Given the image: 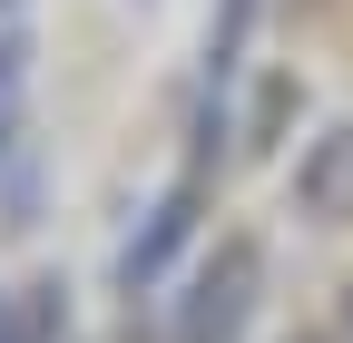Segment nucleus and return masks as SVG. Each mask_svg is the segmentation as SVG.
Listing matches in <instances>:
<instances>
[{
    "mask_svg": "<svg viewBox=\"0 0 353 343\" xmlns=\"http://www.w3.org/2000/svg\"><path fill=\"white\" fill-rule=\"evenodd\" d=\"M255 284H265V245L255 236H226L187 275V294H176V343H236L245 314H255Z\"/></svg>",
    "mask_w": 353,
    "mask_h": 343,
    "instance_id": "nucleus-1",
    "label": "nucleus"
},
{
    "mask_svg": "<svg viewBox=\"0 0 353 343\" xmlns=\"http://www.w3.org/2000/svg\"><path fill=\"white\" fill-rule=\"evenodd\" d=\"M187 226H196V187H167V196L148 206V226L128 236V255H118V284H128V294H148V284L167 275V255L187 245Z\"/></svg>",
    "mask_w": 353,
    "mask_h": 343,
    "instance_id": "nucleus-2",
    "label": "nucleus"
},
{
    "mask_svg": "<svg viewBox=\"0 0 353 343\" xmlns=\"http://www.w3.org/2000/svg\"><path fill=\"white\" fill-rule=\"evenodd\" d=\"M294 196H304V216H314V226H343V216H353V118L334 127V138H314V147H304Z\"/></svg>",
    "mask_w": 353,
    "mask_h": 343,
    "instance_id": "nucleus-3",
    "label": "nucleus"
},
{
    "mask_svg": "<svg viewBox=\"0 0 353 343\" xmlns=\"http://www.w3.org/2000/svg\"><path fill=\"white\" fill-rule=\"evenodd\" d=\"M59 324H69V284H59V275H39L20 304L0 314V343H59Z\"/></svg>",
    "mask_w": 353,
    "mask_h": 343,
    "instance_id": "nucleus-4",
    "label": "nucleus"
},
{
    "mask_svg": "<svg viewBox=\"0 0 353 343\" xmlns=\"http://www.w3.org/2000/svg\"><path fill=\"white\" fill-rule=\"evenodd\" d=\"M245 20H255V0H216V20H206V79L226 89V69L245 50Z\"/></svg>",
    "mask_w": 353,
    "mask_h": 343,
    "instance_id": "nucleus-5",
    "label": "nucleus"
},
{
    "mask_svg": "<svg viewBox=\"0 0 353 343\" xmlns=\"http://www.w3.org/2000/svg\"><path fill=\"white\" fill-rule=\"evenodd\" d=\"M20 69H30V50L0 39V138H10V118H20Z\"/></svg>",
    "mask_w": 353,
    "mask_h": 343,
    "instance_id": "nucleus-6",
    "label": "nucleus"
},
{
    "mask_svg": "<svg viewBox=\"0 0 353 343\" xmlns=\"http://www.w3.org/2000/svg\"><path fill=\"white\" fill-rule=\"evenodd\" d=\"M343 333H353V284H343Z\"/></svg>",
    "mask_w": 353,
    "mask_h": 343,
    "instance_id": "nucleus-7",
    "label": "nucleus"
},
{
    "mask_svg": "<svg viewBox=\"0 0 353 343\" xmlns=\"http://www.w3.org/2000/svg\"><path fill=\"white\" fill-rule=\"evenodd\" d=\"M304 343H314V333H304Z\"/></svg>",
    "mask_w": 353,
    "mask_h": 343,
    "instance_id": "nucleus-8",
    "label": "nucleus"
}]
</instances>
